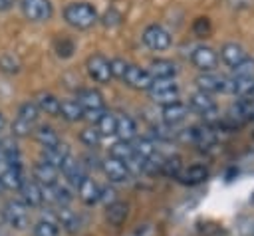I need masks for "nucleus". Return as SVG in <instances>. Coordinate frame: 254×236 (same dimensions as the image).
I'll return each mask as SVG.
<instances>
[{
    "label": "nucleus",
    "mask_w": 254,
    "mask_h": 236,
    "mask_svg": "<svg viewBox=\"0 0 254 236\" xmlns=\"http://www.w3.org/2000/svg\"><path fill=\"white\" fill-rule=\"evenodd\" d=\"M64 20L77 30H87L97 22V12L87 2H71L64 8Z\"/></svg>",
    "instance_id": "1"
},
{
    "label": "nucleus",
    "mask_w": 254,
    "mask_h": 236,
    "mask_svg": "<svg viewBox=\"0 0 254 236\" xmlns=\"http://www.w3.org/2000/svg\"><path fill=\"white\" fill-rule=\"evenodd\" d=\"M77 103L81 105L83 117H87V119L97 121L99 115L103 113V95L97 89H91V87L79 89L77 91Z\"/></svg>",
    "instance_id": "2"
},
{
    "label": "nucleus",
    "mask_w": 254,
    "mask_h": 236,
    "mask_svg": "<svg viewBox=\"0 0 254 236\" xmlns=\"http://www.w3.org/2000/svg\"><path fill=\"white\" fill-rule=\"evenodd\" d=\"M109 157L121 161V163L125 165V169L131 173V177L143 171V161L137 157V153L133 151L131 143H127V141H117V143L111 147V155H109Z\"/></svg>",
    "instance_id": "3"
},
{
    "label": "nucleus",
    "mask_w": 254,
    "mask_h": 236,
    "mask_svg": "<svg viewBox=\"0 0 254 236\" xmlns=\"http://www.w3.org/2000/svg\"><path fill=\"white\" fill-rule=\"evenodd\" d=\"M4 220L8 222V226L16 228V230H26L30 226V210L22 200H8L4 204Z\"/></svg>",
    "instance_id": "4"
},
{
    "label": "nucleus",
    "mask_w": 254,
    "mask_h": 236,
    "mask_svg": "<svg viewBox=\"0 0 254 236\" xmlns=\"http://www.w3.org/2000/svg\"><path fill=\"white\" fill-rule=\"evenodd\" d=\"M147 91H149V97L161 105H169L179 99V85L173 79H153Z\"/></svg>",
    "instance_id": "5"
},
{
    "label": "nucleus",
    "mask_w": 254,
    "mask_h": 236,
    "mask_svg": "<svg viewBox=\"0 0 254 236\" xmlns=\"http://www.w3.org/2000/svg\"><path fill=\"white\" fill-rule=\"evenodd\" d=\"M20 8L30 22H48L54 14V6L50 0H20Z\"/></svg>",
    "instance_id": "6"
},
{
    "label": "nucleus",
    "mask_w": 254,
    "mask_h": 236,
    "mask_svg": "<svg viewBox=\"0 0 254 236\" xmlns=\"http://www.w3.org/2000/svg\"><path fill=\"white\" fill-rule=\"evenodd\" d=\"M85 67H87V73L93 81L97 83H107L113 75H111V61L103 56V54H93L87 58L85 61Z\"/></svg>",
    "instance_id": "7"
},
{
    "label": "nucleus",
    "mask_w": 254,
    "mask_h": 236,
    "mask_svg": "<svg viewBox=\"0 0 254 236\" xmlns=\"http://www.w3.org/2000/svg\"><path fill=\"white\" fill-rule=\"evenodd\" d=\"M143 42H145V46H147L149 50H153V52H163V50H167V48L171 46V34H169L163 26L151 24V26H147L145 32H143Z\"/></svg>",
    "instance_id": "8"
},
{
    "label": "nucleus",
    "mask_w": 254,
    "mask_h": 236,
    "mask_svg": "<svg viewBox=\"0 0 254 236\" xmlns=\"http://www.w3.org/2000/svg\"><path fill=\"white\" fill-rule=\"evenodd\" d=\"M189 105H190L194 111H198L206 121H214L216 115H218V109H216L214 99H212L208 93H204V91L192 93V95L189 97Z\"/></svg>",
    "instance_id": "9"
},
{
    "label": "nucleus",
    "mask_w": 254,
    "mask_h": 236,
    "mask_svg": "<svg viewBox=\"0 0 254 236\" xmlns=\"http://www.w3.org/2000/svg\"><path fill=\"white\" fill-rule=\"evenodd\" d=\"M190 61H192L194 67H198L200 71L210 73V71L216 67V63H218V56H216V52H214L212 48H208V46H198V48L192 52Z\"/></svg>",
    "instance_id": "10"
},
{
    "label": "nucleus",
    "mask_w": 254,
    "mask_h": 236,
    "mask_svg": "<svg viewBox=\"0 0 254 236\" xmlns=\"http://www.w3.org/2000/svg\"><path fill=\"white\" fill-rule=\"evenodd\" d=\"M185 139L194 143V145H198L200 149H208V147H212L216 143L214 131L210 127H206V125H194L190 129H185Z\"/></svg>",
    "instance_id": "11"
},
{
    "label": "nucleus",
    "mask_w": 254,
    "mask_h": 236,
    "mask_svg": "<svg viewBox=\"0 0 254 236\" xmlns=\"http://www.w3.org/2000/svg\"><path fill=\"white\" fill-rule=\"evenodd\" d=\"M101 171L103 175L109 178V182H127L131 178V173L125 169V165L113 157H107L101 161Z\"/></svg>",
    "instance_id": "12"
},
{
    "label": "nucleus",
    "mask_w": 254,
    "mask_h": 236,
    "mask_svg": "<svg viewBox=\"0 0 254 236\" xmlns=\"http://www.w3.org/2000/svg\"><path fill=\"white\" fill-rule=\"evenodd\" d=\"M60 171H62V175H64V177H65L73 186H79V184L87 178V171H85L83 163H79V161H77V159H73L71 155L62 163Z\"/></svg>",
    "instance_id": "13"
},
{
    "label": "nucleus",
    "mask_w": 254,
    "mask_h": 236,
    "mask_svg": "<svg viewBox=\"0 0 254 236\" xmlns=\"http://www.w3.org/2000/svg\"><path fill=\"white\" fill-rule=\"evenodd\" d=\"M123 81L129 87H133V89H145L147 91L151 87V83H153V77H151V73L147 69H141V67L129 63L127 65V71L123 75Z\"/></svg>",
    "instance_id": "14"
},
{
    "label": "nucleus",
    "mask_w": 254,
    "mask_h": 236,
    "mask_svg": "<svg viewBox=\"0 0 254 236\" xmlns=\"http://www.w3.org/2000/svg\"><path fill=\"white\" fill-rule=\"evenodd\" d=\"M18 190H20V194H22V202H24L28 208H38V206L44 204V200H42V186H40L36 180L24 178Z\"/></svg>",
    "instance_id": "15"
},
{
    "label": "nucleus",
    "mask_w": 254,
    "mask_h": 236,
    "mask_svg": "<svg viewBox=\"0 0 254 236\" xmlns=\"http://www.w3.org/2000/svg\"><path fill=\"white\" fill-rule=\"evenodd\" d=\"M208 178V169L204 165H190L187 169H183L177 177V180L185 186H196L200 182H204Z\"/></svg>",
    "instance_id": "16"
},
{
    "label": "nucleus",
    "mask_w": 254,
    "mask_h": 236,
    "mask_svg": "<svg viewBox=\"0 0 254 236\" xmlns=\"http://www.w3.org/2000/svg\"><path fill=\"white\" fill-rule=\"evenodd\" d=\"M196 85L204 93H226V75L218 73H200L196 77Z\"/></svg>",
    "instance_id": "17"
},
{
    "label": "nucleus",
    "mask_w": 254,
    "mask_h": 236,
    "mask_svg": "<svg viewBox=\"0 0 254 236\" xmlns=\"http://www.w3.org/2000/svg\"><path fill=\"white\" fill-rule=\"evenodd\" d=\"M220 59H222L228 67H236L240 61L246 59V52H244V48H242L240 44L228 42V44H224V46L220 48Z\"/></svg>",
    "instance_id": "18"
},
{
    "label": "nucleus",
    "mask_w": 254,
    "mask_h": 236,
    "mask_svg": "<svg viewBox=\"0 0 254 236\" xmlns=\"http://www.w3.org/2000/svg\"><path fill=\"white\" fill-rule=\"evenodd\" d=\"M34 180L40 184V186H50V184H56L58 182V169L44 163V161H38L34 165Z\"/></svg>",
    "instance_id": "19"
},
{
    "label": "nucleus",
    "mask_w": 254,
    "mask_h": 236,
    "mask_svg": "<svg viewBox=\"0 0 254 236\" xmlns=\"http://www.w3.org/2000/svg\"><path fill=\"white\" fill-rule=\"evenodd\" d=\"M147 71L153 79H173L177 75V63L171 59H155L151 61Z\"/></svg>",
    "instance_id": "20"
},
{
    "label": "nucleus",
    "mask_w": 254,
    "mask_h": 236,
    "mask_svg": "<svg viewBox=\"0 0 254 236\" xmlns=\"http://www.w3.org/2000/svg\"><path fill=\"white\" fill-rule=\"evenodd\" d=\"M69 155H71V153H69V147H67L65 143H60V145H56V147L44 149V151H42V161L48 163V165H52V167H56V169L60 171L62 163H64Z\"/></svg>",
    "instance_id": "21"
},
{
    "label": "nucleus",
    "mask_w": 254,
    "mask_h": 236,
    "mask_svg": "<svg viewBox=\"0 0 254 236\" xmlns=\"http://www.w3.org/2000/svg\"><path fill=\"white\" fill-rule=\"evenodd\" d=\"M189 115V107L181 101H175V103H169V105H163V121L167 125H177L181 121H185Z\"/></svg>",
    "instance_id": "22"
},
{
    "label": "nucleus",
    "mask_w": 254,
    "mask_h": 236,
    "mask_svg": "<svg viewBox=\"0 0 254 236\" xmlns=\"http://www.w3.org/2000/svg\"><path fill=\"white\" fill-rule=\"evenodd\" d=\"M127 216H129V204L123 202V200H115L105 210V218L111 226H121L127 220Z\"/></svg>",
    "instance_id": "23"
},
{
    "label": "nucleus",
    "mask_w": 254,
    "mask_h": 236,
    "mask_svg": "<svg viewBox=\"0 0 254 236\" xmlns=\"http://www.w3.org/2000/svg\"><path fill=\"white\" fill-rule=\"evenodd\" d=\"M60 99L54 95V93H38L36 95V107L40 111H44L46 115H52V117H60Z\"/></svg>",
    "instance_id": "24"
},
{
    "label": "nucleus",
    "mask_w": 254,
    "mask_h": 236,
    "mask_svg": "<svg viewBox=\"0 0 254 236\" xmlns=\"http://www.w3.org/2000/svg\"><path fill=\"white\" fill-rule=\"evenodd\" d=\"M115 135L119 141H133L137 137V125L129 115H117V125H115Z\"/></svg>",
    "instance_id": "25"
},
{
    "label": "nucleus",
    "mask_w": 254,
    "mask_h": 236,
    "mask_svg": "<svg viewBox=\"0 0 254 236\" xmlns=\"http://www.w3.org/2000/svg\"><path fill=\"white\" fill-rule=\"evenodd\" d=\"M22 180H24V177H22V169L20 167H12V165H8L2 173H0V184L4 186V188H8V190H18L20 188V184H22Z\"/></svg>",
    "instance_id": "26"
},
{
    "label": "nucleus",
    "mask_w": 254,
    "mask_h": 236,
    "mask_svg": "<svg viewBox=\"0 0 254 236\" xmlns=\"http://www.w3.org/2000/svg\"><path fill=\"white\" fill-rule=\"evenodd\" d=\"M77 192H79V198L85 202V204H95L99 202V184L93 180V178H85L79 186H77Z\"/></svg>",
    "instance_id": "27"
},
{
    "label": "nucleus",
    "mask_w": 254,
    "mask_h": 236,
    "mask_svg": "<svg viewBox=\"0 0 254 236\" xmlns=\"http://www.w3.org/2000/svg\"><path fill=\"white\" fill-rule=\"evenodd\" d=\"M60 117H64L69 123H75V121L83 119V109H81V105L77 101L65 99V101L60 103Z\"/></svg>",
    "instance_id": "28"
},
{
    "label": "nucleus",
    "mask_w": 254,
    "mask_h": 236,
    "mask_svg": "<svg viewBox=\"0 0 254 236\" xmlns=\"http://www.w3.org/2000/svg\"><path fill=\"white\" fill-rule=\"evenodd\" d=\"M131 147H133V151L137 153V157H139L141 161H149V159H153L155 155H159L155 143L149 141L147 137H135V141L131 143Z\"/></svg>",
    "instance_id": "29"
},
{
    "label": "nucleus",
    "mask_w": 254,
    "mask_h": 236,
    "mask_svg": "<svg viewBox=\"0 0 254 236\" xmlns=\"http://www.w3.org/2000/svg\"><path fill=\"white\" fill-rule=\"evenodd\" d=\"M58 222L62 224L64 230L67 232H77L79 230V218L73 210H69L67 206H60L58 210Z\"/></svg>",
    "instance_id": "30"
},
{
    "label": "nucleus",
    "mask_w": 254,
    "mask_h": 236,
    "mask_svg": "<svg viewBox=\"0 0 254 236\" xmlns=\"http://www.w3.org/2000/svg\"><path fill=\"white\" fill-rule=\"evenodd\" d=\"M34 137H36V141H38L44 149H50V147L60 145V137H58V133H56L52 127H48V125L38 127L36 133H34Z\"/></svg>",
    "instance_id": "31"
},
{
    "label": "nucleus",
    "mask_w": 254,
    "mask_h": 236,
    "mask_svg": "<svg viewBox=\"0 0 254 236\" xmlns=\"http://www.w3.org/2000/svg\"><path fill=\"white\" fill-rule=\"evenodd\" d=\"M183 171V161L179 155H171V157H163L161 161V175L169 177V178H177L179 173Z\"/></svg>",
    "instance_id": "32"
},
{
    "label": "nucleus",
    "mask_w": 254,
    "mask_h": 236,
    "mask_svg": "<svg viewBox=\"0 0 254 236\" xmlns=\"http://www.w3.org/2000/svg\"><path fill=\"white\" fill-rule=\"evenodd\" d=\"M115 125H117V115L115 113H111V111H103L101 115H99V119H97V131H99V135L103 137V135H115Z\"/></svg>",
    "instance_id": "33"
},
{
    "label": "nucleus",
    "mask_w": 254,
    "mask_h": 236,
    "mask_svg": "<svg viewBox=\"0 0 254 236\" xmlns=\"http://www.w3.org/2000/svg\"><path fill=\"white\" fill-rule=\"evenodd\" d=\"M38 117H40V109L36 107V103H34V101H26V103H22V105L18 107V119H22V121H26V123L36 125Z\"/></svg>",
    "instance_id": "34"
},
{
    "label": "nucleus",
    "mask_w": 254,
    "mask_h": 236,
    "mask_svg": "<svg viewBox=\"0 0 254 236\" xmlns=\"http://www.w3.org/2000/svg\"><path fill=\"white\" fill-rule=\"evenodd\" d=\"M232 79H234V95L250 99L254 89V77H232Z\"/></svg>",
    "instance_id": "35"
},
{
    "label": "nucleus",
    "mask_w": 254,
    "mask_h": 236,
    "mask_svg": "<svg viewBox=\"0 0 254 236\" xmlns=\"http://www.w3.org/2000/svg\"><path fill=\"white\" fill-rule=\"evenodd\" d=\"M34 236H60V228L54 220H40L34 226Z\"/></svg>",
    "instance_id": "36"
},
{
    "label": "nucleus",
    "mask_w": 254,
    "mask_h": 236,
    "mask_svg": "<svg viewBox=\"0 0 254 236\" xmlns=\"http://www.w3.org/2000/svg\"><path fill=\"white\" fill-rule=\"evenodd\" d=\"M54 50H56V54H58L60 58H69V56L75 52V44H73L69 38L62 36V38H56Z\"/></svg>",
    "instance_id": "37"
},
{
    "label": "nucleus",
    "mask_w": 254,
    "mask_h": 236,
    "mask_svg": "<svg viewBox=\"0 0 254 236\" xmlns=\"http://www.w3.org/2000/svg\"><path fill=\"white\" fill-rule=\"evenodd\" d=\"M79 141L83 143V145H87V147H97L99 143H101V135H99V131L95 129V127H87V129H83L81 133H79Z\"/></svg>",
    "instance_id": "38"
},
{
    "label": "nucleus",
    "mask_w": 254,
    "mask_h": 236,
    "mask_svg": "<svg viewBox=\"0 0 254 236\" xmlns=\"http://www.w3.org/2000/svg\"><path fill=\"white\" fill-rule=\"evenodd\" d=\"M232 77H254V59L246 58L236 67H232Z\"/></svg>",
    "instance_id": "39"
},
{
    "label": "nucleus",
    "mask_w": 254,
    "mask_h": 236,
    "mask_svg": "<svg viewBox=\"0 0 254 236\" xmlns=\"http://www.w3.org/2000/svg\"><path fill=\"white\" fill-rule=\"evenodd\" d=\"M238 236H254V216H240L236 220Z\"/></svg>",
    "instance_id": "40"
},
{
    "label": "nucleus",
    "mask_w": 254,
    "mask_h": 236,
    "mask_svg": "<svg viewBox=\"0 0 254 236\" xmlns=\"http://www.w3.org/2000/svg\"><path fill=\"white\" fill-rule=\"evenodd\" d=\"M0 69L6 71V73H16L20 69V63H18V59L14 56L4 54V56H0Z\"/></svg>",
    "instance_id": "41"
},
{
    "label": "nucleus",
    "mask_w": 254,
    "mask_h": 236,
    "mask_svg": "<svg viewBox=\"0 0 254 236\" xmlns=\"http://www.w3.org/2000/svg\"><path fill=\"white\" fill-rule=\"evenodd\" d=\"M34 131V125L32 123H26V121H22V119H14V123H12V133L16 135V137H26V135H30Z\"/></svg>",
    "instance_id": "42"
},
{
    "label": "nucleus",
    "mask_w": 254,
    "mask_h": 236,
    "mask_svg": "<svg viewBox=\"0 0 254 236\" xmlns=\"http://www.w3.org/2000/svg\"><path fill=\"white\" fill-rule=\"evenodd\" d=\"M127 65H129V63H127L125 59H121V58L111 59V75L123 79V75H125V71H127Z\"/></svg>",
    "instance_id": "43"
},
{
    "label": "nucleus",
    "mask_w": 254,
    "mask_h": 236,
    "mask_svg": "<svg viewBox=\"0 0 254 236\" xmlns=\"http://www.w3.org/2000/svg\"><path fill=\"white\" fill-rule=\"evenodd\" d=\"M115 190L111 188V186H99V202H103L105 206H109V204H113L117 198H115Z\"/></svg>",
    "instance_id": "44"
},
{
    "label": "nucleus",
    "mask_w": 254,
    "mask_h": 236,
    "mask_svg": "<svg viewBox=\"0 0 254 236\" xmlns=\"http://www.w3.org/2000/svg\"><path fill=\"white\" fill-rule=\"evenodd\" d=\"M192 30L196 36H206L210 32V20L208 18H196L192 24Z\"/></svg>",
    "instance_id": "45"
},
{
    "label": "nucleus",
    "mask_w": 254,
    "mask_h": 236,
    "mask_svg": "<svg viewBox=\"0 0 254 236\" xmlns=\"http://www.w3.org/2000/svg\"><path fill=\"white\" fill-rule=\"evenodd\" d=\"M119 22H121V16H119L117 12H113V10L103 16V24H105V26H115V24H119Z\"/></svg>",
    "instance_id": "46"
},
{
    "label": "nucleus",
    "mask_w": 254,
    "mask_h": 236,
    "mask_svg": "<svg viewBox=\"0 0 254 236\" xmlns=\"http://www.w3.org/2000/svg\"><path fill=\"white\" fill-rule=\"evenodd\" d=\"M232 4V8H250L254 4V0H228Z\"/></svg>",
    "instance_id": "47"
},
{
    "label": "nucleus",
    "mask_w": 254,
    "mask_h": 236,
    "mask_svg": "<svg viewBox=\"0 0 254 236\" xmlns=\"http://www.w3.org/2000/svg\"><path fill=\"white\" fill-rule=\"evenodd\" d=\"M14 2H16V0H0V12L10 10V8L14 6Z\"/></svg>",
    "instance_id": "48"
},
{
    "label": "nucleus",
    "mask_w": 254,
    "mask_h": 236,
    "mask_svg": "<svg viewBox=\"0 0 254 236\" xmlns=\"http://www.w3.org/2000/svg\"><path fill=\"white\" fill-rule=\"evenodd\" d=\"M4 125H6V117H4L2 113H0V131L4 129Z\"/></svg>",
    "instance_id": "49"
},
{
    "label": "nucleus",
    "mask_w": 254,
    "mask_h": 236,
    "mask_svg": "<svg viewBox=\"0 0 254 236\" xmlns=\"http://www.w3.org/2000/svg\"><path fill=\"white\" fill-rule=\"evenodd\" d=\"M250 123H254V113H252V115H250Z\"/></svg>",
    "instance_id": "50"
},
{
    "label": "nucleus",
    "mask_w": 254,
    "mask_h": 236,
    "mask_svg": "<svg viewBox=\"0 0 254 236\" xmlns=\"http://www.w3.org/2000/svg\"><path fill=\"white\" fill-rule=\"evenodd\" d=\"M250 99H254V89H252V95H250Z\"/></svg>",
    "instance_id": "51"
},
{
    "label": "nucleus",
    "mask_w": 254,
    "mask_h": 236,
    "mask_svg": "<svg viewBox=\"0 0 254 236\" xmlns=\"http://www.w3.org/2000/svg\"><path fill=\"white\" fill-rule=\"evenodd\" d=\"M2 190H4V186H2V184H0V192H2Z\"/></svg>",
    "instance_id": "52"
}]
</instances>
